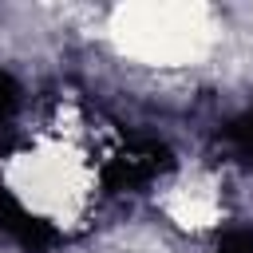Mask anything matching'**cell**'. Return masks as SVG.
Segmentation results:
<instances>
[{
	"label": "cell",
	"mask_w": 253,
	"mask_h": 253,
	"mask_svg": "<svg viewBox=\"0 0 253 253\" xmlns=\"http://www.w3.org/2000/svg\"><path fill=\"white\" fill-rule=\"evenodd\" d=\"M107 43L146 71H190L217 51L221 20L202 4H123L107 12Z\"/></svg>",
	"instance_id": "6da1fadb"
}]
</instances>
